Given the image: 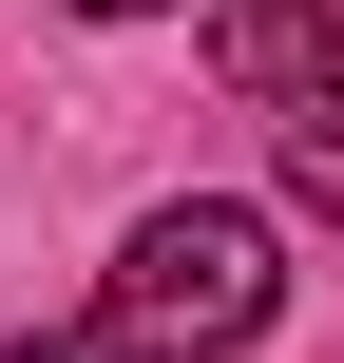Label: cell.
<instances>
[{"label":"cell","instance_id":"6da1fadb","mask_svg":"<svg viewBox=\"0 0 344 363\" xmlns=\"http://www.w3.org/2000/svg\"><path fill=\"white\" fill-rule=\"evenodd\" d=\"M268 306H287V230L230 191H172V211H134L115 287L57 345H0V363H230V345H268Z\"/></svg>","mask_w":344,"mask_h":363},{"label":"cell","instance_id":"7a4b0ae2","mask_svg":"<svg viewBox=\"0 0 344 363\" xmlns=\"http://www.w3.org/2000/svg\"><path fill=\"white\" fill-rule=\"evenodd\" d=\"M211 77L249 115H344V0H211Z\"/></svg>","mask_w":344,"mask_h":363},{"label":"cell","instance_id":"3957f363","mask_svg":"<svg viewBox=\"0 0 344 363\" xmlns=\"http://www.w3.org/2000/svg\"><path fill=\"white\" fill-rule=\"evenodd\" d=\"M287 191H306V211H344V115H306V134H287Z\"/></svg>","mask_w":344,"mask_h":363},{"label":"cell","instance_id":"277c9868","mask_svg":"<svg viewBox=\"0 0 344 363\" xmlns=\"http://www.w3.org/2000/svg\"><path fill=\"white\" fill-rule=\"evenodd\" d=\"M77 19H153V0H77Z\"/></svg>","mask_w":344,"mask_h":363}]
</instances>
